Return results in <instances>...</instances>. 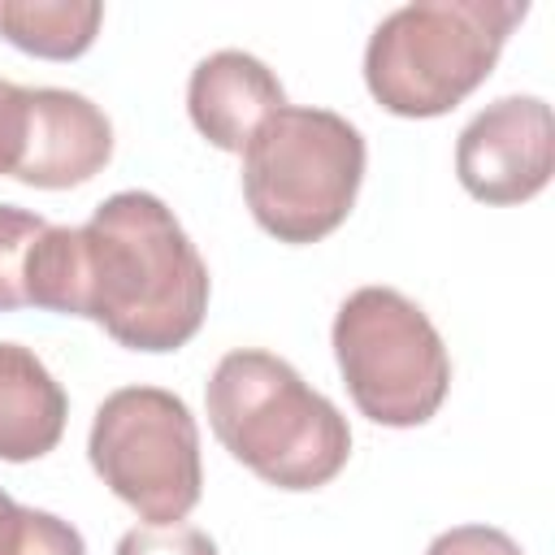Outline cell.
Returning <instances> with one entry per match:
<instances>
[{
  "instance_id": "cell-1",
  "label": "cell",
  "mask_w": 555,
  "mask_h": 555,
  "mask_svg": "<svg viewBox=\"0 0 555 555\" xmlns=\"http://www.w3.org/2000/svg\"><path fill=\"white\" fill-rule=\"evenodd\" d=\"M30 308L87 317L117 347L178 351L208 312V264L152 191L108 195L87 225H48L22 269Z\"/></svg>"
},
{
  "instance_id": "cell-2",
  "label": "cell",
  "mask_w": 555,
  "mask_h": 555,
  "mask_svg": "<svg viewBox=\"0 0 555 555\" xmlns=\"http://www.w3.org/2000/svg\"><path fill=\"white\" fill-rule=\"evenodd\" d=\"M204 403L217 442L264 486L321 490L347 468V416L273 351L221 356Z\"/></svg>"
},
{
  "instance_id": "cell-3",
  "label": "cell",
  "mask_w": 555,
  "mask_h": 555,
  "mask_svg": "<svg viewBox=\"0 0 555 555\" xmlns=\"http://www.w3.org/2000/svg\"><path fill=\"white\" fill-rule=\"evenodd\" d=\"M525 0H416L377 22L364 48V87L395 117H442L494 69Z\"/></svg>"
},
{
  "instance_id": "cell-4",
  "label": "cell",
  "mask_w": 555,
  "mask_h": 555,
  "mask_svg": "<svg viewBox=\"0 0 555 555\" xmlns=\"http://www.w3.org/2000/svg\"><path fill=\"white\" fill-rule=\"evenodd\" d=\"M364 160V134L347 117L286 104L243 147V199L278 243H321L356 208Z\"/></svg>"
},
{
  "instance_id": "cell-5",
  "label": "cell",
  "mask_w": 555,
  "mask_h": 555,
  "mask_svg": "<svg viewBox=\"0 0 555 555\" xmlns=\"http://www.w3.org/2000/svg\"><path fill=\"white\" fill-rule=\"evenodd\" d=\"M334 360L360 416L390 429L425 425L451 390L438 325L395 286H360L334 312Z\"/></svg>"
},
{
  "instance_id": "cell-6",
  "label": "cell",
  "mask_w": 555,
  "mask_h": 555,
  "mask_svg": "<svg viewBox=\"0 0 555 555\" xmlns=\"http://www.w3.org/2000/svg\"><path fill=\"white\" fill-rule=\"evenodd\" d=\"M87 455L95 477L147 525L186 520L204 494L199 425L173 390H113L95 408Z\"/></svg>"
},
{
  "instance_id": "cell-7",
  "label": "cell",
  "mask_w": 555,
  "mask_h": 555,
  "mask_svg": "<svg viewBox=\"0 0 555 555\" xmlns=\"http://www.w3.org/2000/svg\"><path fill=\"white\" fill-rule=\"evenodd\" d=\"M555 169V121L542 95L486 104L455 143V178L481 204H525Z\"/></svg>"
},
{
  "instance_id": "cell-8",
  "label": "cell",
  "mask_w": 555,
  "mask_h": 555,
  "mask_svg": "<svg viewBox=\"0 0 555 555\" xmlns=\"http://www.w3.org/2000/svg\"><path fill=\"white\" fill-rule=\"evenodd\" d=\"M113 160V121L100 104L65 87H30L26 147L17 182L39 191H69L91 182Z\"/></svg>"
},
{
  "instance_id": "cell-9",
  "label": "cell",
  "mask_w": 555,
  "mask_h": 555,
  "mask_svg": "<svg viewBox=\"0 0 555 555\" xmlns=\"http://www.w3.org/2000/svg\"><path fill=\"white\" fill-rule=\"evenodd\" d=\"M286 108V91L278 74L238 48H221L191 69L186 113L191 126L221 152H243L264 117Z\"/></svg>"
},
{
  "instance_id": "cell-10",
  "label": "cell",
  "mask_w": 555,
  "mask_h": 555,
  "mask_svg": "<svg viewBox=\"0 0 555 555\" xmlns=\"http://www.w3.org/2000/svg\"><path fill=\"white\" fill-rule=\"evenodd\" d=\"M65 416L69 399L48 364L22 343H0V460L26 464L56 451Z\"/></svg>"
},
{
  "instance_id": "cell-11",
  "label": "cell",
  "mask_w": 555,
  "mask_h": 555,
  "mask_svg": "<svg viewBox=\"0 0 555 555\" xmlns=\"http://www.w3.org/2000/svg\"><path fill=\"white\" fill-rule=\"evenodd\" d=\"M104 22L100 0H0V39L43 61L82 56Z\"/></svg>"
},
{
  "instance_id": "cell-12",
  "label": "cell",
  "mask_w": 555,
  "mask_h": 555,
  "mask_svg": "<svg viewBox=\"0 0 555 555\" xmlns=\"http://www.w3.org/2000/svg\"><path fill=\"white\" fill-rule=\"evenodd\" d=\"M48 230V221L30 208L17 204H0V312L26 308L22 295V269H26V251L30 243Z\"/></svg>"
},
{
  "instance_id": "cell-13",
  "label": "cell",
  "mask_w": 555,
  "mask_h": 555,
  "mask_svg": "<svg viewBox=\"0 0 555 555\" xmlns=\"http://www.w3.org/2000/svg\"><path fill=\"white\" fill-rule=\"evenodd\" d=\"M9 555H87V542L69 520L39 507H22Z\"/></svg>"
},
{
  "instance_id": "cell-14",
  "label": "cell",
  "mask_w": 555,
  "mask_h": 555,
  "mask_svg": "<svg viewBox=\"0 0 555 555\" xmlns=\"http://www.w3.org/2000/svg\"><path fill=\"white\" fill-rule=\"evenodd\" d=\"M113 555H217V542L195 525H134Z\"/></svg>"
},
{
  "instance_id": "cell-15",
  "label": "cell",
  "mask_w": 555,
  "mask_h": 555,
  "mask_svg": "<svg viewBox=\"0 0 555 555\" xmlns=\"http://www.w3.org/2000/svg\"><path fill=\"white\" fill-rule=\"evenodd\" d=\"M26 121H30V87L0 78V178L17 173L26 147Z\"/></svg>"
},
{
  "instance_id": "cell-16",
  "label": "cell",
  "mask_w": 555,
  "mask_h": 555,
  "mask_svg": "<svg viewBox=\"0 0 555 555\" xmlns=\"http://www.w3.org/2000/svg\"><path fill=\"white\" fill-rule=\"evenodd\" d=\"M425 555H525L516 546V538H507L494 525H455L447 533H438Z\"/></svg>"
},
{
  "instance_id": "cell-17",
  "label": "cell",
  "mask_w": 555,
  "mask_h": 555,
  "mask_svg": "<svg viewBox=\"0 0 555 555\" xmlns=\"http://www.w3.org/2000/svg\"><path fill=\"white\" fill-rule=\"evenodd\" d=\"M17 516H22V503H13L4 490H0V555H9V542L17 533Z\"/></svg>"
}]
</instances>
